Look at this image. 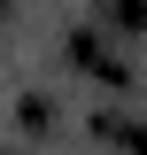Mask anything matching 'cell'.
Here are the masks:
<instances>
[{"instance_id":"6da1fadb","label":"cell","mask_w":147,"mask_h":155,"mask_svg":"<svg viewBox=\"0 0 147 155\" xmlns=\"http://www.w3.org/2000/svg\"><path fill=\"white\" fill-rule=\"evenodd\" d=\"M109 8H116V23H124V31H139V23H147V0H109Z\"/></svg>"}]
</instances>
